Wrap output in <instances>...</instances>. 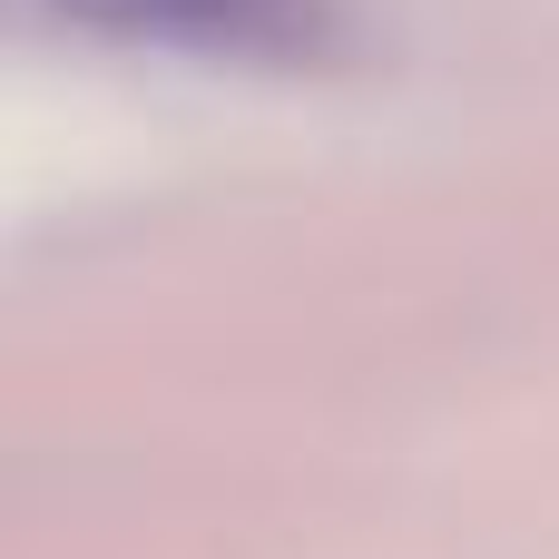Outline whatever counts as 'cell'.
<instances>
[{
  "label": "cell",
  "mask_w": 559,
  "mask_h": 559,
  "mask_svg": "<svg viewBox=\"0 0 559 559\" xmlns=\"http://www.w3.org/2000/svg\"><path fill=\"white\" fill-rule=\"evenodd\" d=\"M59 10L88 29L226 49V59H305L324 39V0H59Z\"/></svg>",
  "instance_id": "1"
}]
</instances>
